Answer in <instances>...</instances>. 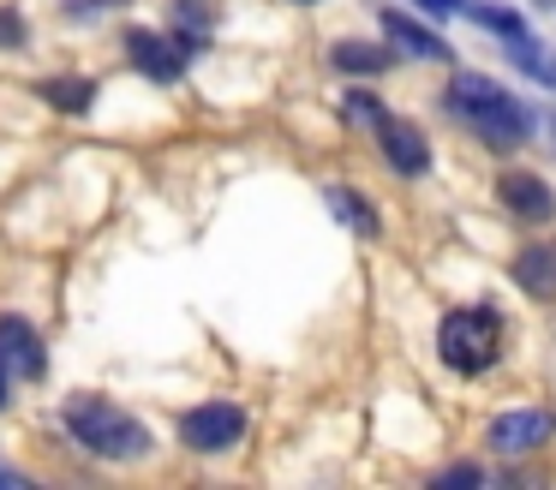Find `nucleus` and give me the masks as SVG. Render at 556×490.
I'll return each mask as SVG.
<instances>
[{
  "label": "nucleus",
  "mask_w": 556,
  "mask_h": 490,
  "mask_svg": "<svg viewBox=\"0 0 556 490\" xmlns=\"http://www.w3.org/2000/svg\"><path fill=\"white\" fill-rule=\"evenodd\" d=\"M448 114H455L460 126L479 131L491 150H515V143H527V131H532L527 108H520L496 78H484V72H455V78H448Z\"/></svg>",
  "instance_id": "obj_1"
},
{
  "label": "nucleus",
  "mask_w": 556,
  "mask_h": 490,
  "mask_svg": "<svg viewBox=\"0 0 556 490\" xmlns=\"http://www.w3.org/2000/svg\"><path fill=\"white\" fill-rule=\"evenodd\" d=\"M61 418H66V430H73V442H85L102 461H144V449H150V430L138 425L126 406L102 401V394H73V401L61 406Z\"/></svg>",
  "instance_id": "obj_2"
},
{
  "label": "nucleus",
  "mask_w": 556,
  "mask_h": 490,
  "mask_svg": "<svg viewBox=\"0 0 556 490\" xmlns=\"http://www.w3.org/2000/svg\"><path fill=\"white\" fill-rule=\"evenodd\" d=\"M496 341H503V323H496L491 305H455L443 323H437V353H443V365L460 370V377L491 370L496 365Z\"/></svg>",
  "instance_id": "obj_3"
},
{
  "label": "nucleus",
  "mask_w": 556,
  "mask_h": 490,
  "mask_svg": "<svg viewBox=\"0 0 556 490\" xmlns=\"http://www.w3.org/2000/svg\"><path fill=\"white\" fill-rule=\"evenodd\" d=\"M245 437V413L233 401H204L180 418V442L192 454H228Z\"/></svg>",
  "instance_id": "obj_4"
},
{
  "label": "nucleus",
  "mask_w": 556,
  "mask_h": 490,
  "mask_svg": "<svg viewBox=\"0 0 556 490\" xmlns=\"http://www.w3.org/2000/svg\"><path fill=\"white\" fill-rule=\"evenodd\" d=\"M556 430V418L544 413V406H520V413H496L491 430H484V442H491L496 454H532L544 449Z\"/></svg>",
  "instance_id": "obj_5"
},
{
  "label": "nucleus",
  "mask_w": 556,
  "mask_h": 490,
  "mask_svg": "<svg viewBox=\"0 0 556 490\" xmlns=\"http://www.w3.org/2000/svg\"><path fill=\"white\" fill-rule=\"evenodd\" d=\"M371 126H377V138H383V162L395 167V174L419 179L425 167H431V143H425V131L413 126V120H395V114H377Z\"/></svg>",
  "instance_id": "obj_6"
},
{
  "label": "nucleus",
  "mask_w": 556,
  "mask_h": 490,
  "mask_svg": "<svg viewBox=\"0 0 556 490\" xmlns=\"http://www.w3.org/2000/svg\"><path fill=\"white\" fill-rule=\"evenodd\" d=\"M126 60H132L144 78H156V84H174L186 72V54L168 42V36H156V30H126Z\"/></svg>",
  "instance_id": "obj_7"
},
{
  "label": "nucleus",
  "mask_w": 556,
  "mask_h": 490,
  "mask_svg": "<svg viewBox=\"0 0 556 490\" xmlns=\"http://www.w3.org/2000/svg\"><path fill=\"white\" fill-rule=\"evenodd\" d=\"M0 365H13L18 377H42L49 370V353H42L37 329L25 317H0Z\"/></svg>",
  "instance_id": "obj_8"
},
{
  "label": "nucleus",
  "mask_w": 556,
  "mask_h": 490,
  "mask_svg": "<svg viewBox=\"0 0 556 490\" xmlns=\"http://www.w3.org/2000/svg\"><path fill=\"white\" fill-rule=\"evenodd\" d=\"M496 198H503L515 215H527V222H551V215H556L551 186H544L539 174H520V167H515V174H503V179H496Z\"/></svg>",
  "instance_id": "obj_9"
},
{
  "label": "nucleus",
  "mask_w": 556,
  "mask_h": 490,
  "mask_svg": "<svg viewBox=\"0 0 556 490\" xmlns=\"http://www.w3.org/2000/svg\"><path fill=\"white\" fill-rule=\"evenodd\" d=\"M383 36L401 48V54H413V60H455V54L443 48V36L425 30V24H413L407 12H383Z\"/></svg>",
  "instance_id": "obj_10"
},
{
  "label": "nucleus",
  "mask_w": 556,
  "mask_h": 490,
  "mask_svg": "<svg viewBox=\"0 0 556 490\" xmlns=\"http://www.w3.org/2000/svg\"><path fill=\"white\" fill-rule=\"evenodd\" d=\"M515 281L527 287V293H551L556 287V251L551 246H527L515 257Z\"/></svg>",
  "instance_id": "obj_11"
},
{
  "label": "nucleus",
  "mask_w": 556,
  "mask_h": 490,
  "mask_svg": "<svg viewBox=\"0 0 556 490\" xmlns=\"http://www.w3.org/2000/svg\"><path fill=\"white\" fill-rule=\"evenodd\" d=\"M42 102L61 108V114H90L97 84H90V78H49V84H42Z\"/></svg>",
  "instance_id": "obj_12"
},
{
  "label": "nucleus",
  "mask_w": 556,
  "mask_h": 490,
  "mask_svg": "<svg viewBox=\"0 0 556 490\" xmlns=\"http://www.w3.org/2000/svg\"><path fill=\"white\" fill-rule=\"evenodd\" d=\"M329 60H336L341 72H359V78H371V72H383L395 54H389V48H377V42H336V48H329Z\"/></svg>",
  "instance_id": "obj_13"
},
{
  "label": "nucleus",
  "mask_w": 556,
  "mask_h": 490,
  "mask_svg": "<svg viewBox=\"0 0 556 490\" xmlns=\"http://www.w3.org/2000/svg\"><path fill=\"white\" fill-rule=\"evenodd\" d=\"M329 210H336L341 215V222H353V227H359V234H377V215L371 210H365V198H359V191H329Z\"/></svg>",
  "instance_id": "obj_14"
},
{
  "label": "nucleus",
  "mask_w": 556,
  "mask_h": 490,
  "mask_svg": "<svg viewBox=\"0 0 556 490\" xmlns=\"http://www.w3.org/2000/svg\"><path fill=\"white\" fill-rule=\"evenodd\" d=\"M467 12H472V18L484 24V30H503V36H520V18H515V12H508V7H467Z\"/></svg>",
  "instance_id": "obj_15"
},
{
  "label": "nucleus",
  "mask_w": 556,
  "mask_h": 490,
  "mask_svg": "<svg viewBox=\"0 0 556 490\" xmlns=\"http://www.w3.org/2000/svg\"><path fill=\"white\" fill-rule=\"evenodd\" d=\"M25 18H18V12L13 7H0V48H18V42H25Z\"/></svg>",
  "instance_id": "obj_16"
},
{
  "label": "nucleus",
  "mask_w": 556,
  "mask_h": 490,
  "mask_svg": "<svg viewBox=\"0 0 556 490\" xmlns=\"http://www.w3.org/2000/svg\"><path fill=\"white\" fill-rule=\"evenodd\" d=\"M341 114H348V120H377L383 108H377V96H348V102H341Z\"/></svg>",
  "instance_id": "obj_17"
},
{
  "label": "nucleus",
  "mask_w": 556,
  "mask_h": 490,
  "mask_svg": "<svg viewBox=\"0 0 556 490\" xmlns=\"http://www.w3.org/2000/svg\"><path fill=\"white\" fill-rule=\"evenodd\" d=\"M443 485H484L479 466H455V473H443Z\"/></svg>",
  "instance_id": "obj_18"
},
{
  "label": "nucleus",
  "mask_w": 556,
  "mask_h": 490,
  "mask_svg": "<svg viewBox=\"0 0 556 490\" xmlns=\"http://www.w3.org/2000/svg\"><path fill=\"white\" fill-rule=\"evenodd\" d=\"M425 12H431V18H448V12H460V0H419Z\"/></svg>",
  "instance_id": "obj_19"
},
{
  "label": "nucleus",
  "mask_w": 556,
  "mask_h": 490,
  "mask_svg": "<svg viewBox=\"0 0 556 490\" xmlns=\"http://www.w3.org/2000/svg\"><path fill=\"white\" fill-rule=\"evenodd\" d=\"M18 485H25V478H18V473H7V466H0V490H18Z\"/></svg>",
  "instance_id": "obj_20"
},
{
  "label": "nucleus",
  "mask_w": 556,
  "mask_h": 490,
  "mask_svg": "<svg viewBox=\"0 0 556 490\" xmlns=\"http://www.w3.org/2000/svg\"><path fill=\"white\" fill-rule=\"evenodd\" d=\"M0 406H7V365H0Z\"/></svg>",
  "instance_id": "obj_21"
},
{
  "label": "nucleus",
  "mask_w": 556,
  "mask_h": 490,
  "mask_svg": "<svg viewBox=\"0 0 556 490\" xmlns=\"http://www.w3.org/2000/svg\"><path fill=\"white\" fill-rule=\"evenodd\" d=\"M305 7H312V0H305Z\"/></svg>",
  "instance_id": "obj_22"
}]
</instances>
